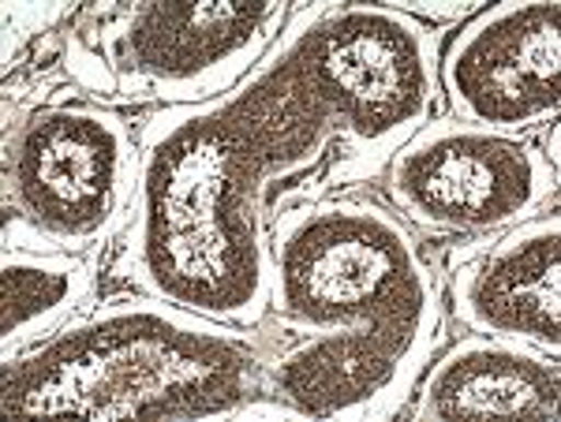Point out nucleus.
Instances as JSON below:
<instances>
[{
  "mask_svg": "<svg viewBox=\"0 0 561 422\" xmlns=\"http://www.w3.org/2000/svg\"><path fill=\"white\" fill-rule=\"evenodd\" d=\"M554 168L528 139L465 120L423 124L389 161L397 210L427 232H502L547 202Z\"/></svg>",
  "mask_w": 561,
  "mask_h": 422,
  "instance_id": "0eeeda50",
  "label": "nucleus"
},
{
  "mask_svg": "<svg viewBox=\"0 0 561 422\" xmlns=\"http://www.w3.org/2000/svg\"><path fill=\"white\" fill-rule=\"evenodd\" d=\"M438 83L465 124L513 131L554 120L561 109V4L505 0L476 12L454 34Z\"/></svg>",
  "mask_w": 561,
  "mask_h": 422,
  "instance_id": "6e6552de",
  "label": "nucleus"
},
{
  "mask_svg": "<svg viewBox=\"0 0 561 422\" xmlns=\"http://www.w3.org/2000/svg\"><path fill=\"white\" fill-rule=\"evenodd\" d=\"M359 157H386L427 124L438 52L427 26L389 4H314L280 34Z\"/></svg>",
  "mask_w": 561,
  "mask_h": 422,
  "instance_id": "39448f33",
  "label": "nucleus"
},
{
  "mask_svg": "<svg viewBox=\"0 0 561 422\" xmlns=\"http://www.w3.org/2000/svg\"><path fill=\"white\" fill-rule=\"evenodd\" d=\"M457 318L479 337H505L547 355L561 348V221L513 224L497 244L454 269Z\"/></svg>",
  "mask_w": 561,
  "mask_h": 422,
  "instance_id": "1a4fd4ad",
  "label": "nucleus"
},
{
  "mask_svg": "<svg viewBox=\"0 0 561 422\" xmlns=\"http://www.w3.org/2000/svg\"><path fill=\"white\" fill-rule=\"evenodd\" d=\"M139 150L105 105L57 102L23 116L4 150L8 206L53 247H90L135 199Z\"/></svg>",
  "mask_w": 561,
  "mask_h": 422,
  "instance_id": "423d86ee",
  "label": "nucleus"
},
{
  "mask_svg": "<svg viewBox=\"0 0 561 422\" xmlns=\"http://www.w3.org/2000/svg\"><path fill=\"white\" fill-rule=\"evenodd\" d=\"M561 366L531 344L505 337H468L431 366L415 419H539L554 422Z\"/></svg>",
  "mask_w": 561,
  "mask_h": 422,
  "instance_id": "9d476101",
  "label": "nucleus"
},
{
  "mask_svg": "<svg viewBox=\"0 0 561 422\" xmlns=\"http://www.w3.org/2000/svg\"><path fill=\"white\" fill-rule=\"evenodd\" d=\"M270 307L311 333L266 371L307 419H389L442 340V300L420 244L367 199H325L274 224Z\"/></svg>",
  "mask_w": 561,
  "mask_h": 422,
  "instance_id": "f03ea898",
  "label": "nucleus"
},
{
  "mask_svg": "<svg viewBox=\"0 0 561 422\" xmlns=\"http://www.w3.org/2000/svg\"><path fill=\"white\" fill-rule=\"evenodd\" d=\"M285 0H142L90 12L68 68L98 94L203 105L237 90L277 45Z\"/></svg>",
  "mask_w": 561,
  "mask_h": 422,
  "instance_id": "20e7f679",
  "label": "nucleus"
},
{
  "mask_svg": "<svg viewBox=\"0 0 561 422\" xmlns=\"http://www.w3.org/2000/svg\"><path fill=\"white\" fill-rule=\"evenodd\" d=\"M341 139L280 38L248 79L147 124L135 173L128 262L153 300L251 329L270 310L274 232L266 191Z\"/></svg>",
  "mask_w": 561,
  "mask_h": 422,
  "instance_id": "f257e3e1",
  "label": "nucleus"
},
{
  "mask_svg": "<svg viewBox=\"0 0 561 422\" xmlns=\"http://www.w3.org/2000/svg\"><path fill=\"white\" fill-rule=\"evenodd\" d=\"M266 359L240 333L165 300H116L4 363L12 419H221L259 389Z\"/></svg>",
  "mask_w": 561,
  "mask_h": 422,
  "instance_id": "7ed1b4c3",
  "label": "nucleus"
},
{
  "mask_svg": "<svg viewBox=\"0 0 561 422\" xmlns=\"http://www.w3.org/2000/svg\"><path fill=\"white\" fill-rule=\"evenodd\" d=\"M94 284V269L71 250L4 247L0 258V355L4 363L65 329Z\"/></svg>",
  "mask_w": 561,
  "mask_h": 422,
  "instance_id": "9b49d317",
  "label": "nucleus"
},
{
  "mask_svg": "<svg viewBox=\"0 0 561 422\" xmlns=\"http://www.w3.org/2000/svg\"><path fill=\"white\" fill-rule=\"evenodd\" d=\"M547 150H550V168H554V176H558V161H561L558 157V124L550 128V146Z\"/></svg>",
  "mask_w": 561,
  "mask_h": 422,
  "instance_id": "f8f14e48",
  "label": "nucleus"
}]
</instances>
